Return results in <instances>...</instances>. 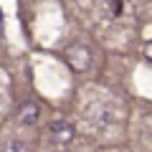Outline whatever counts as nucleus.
I'll return each instance as SVG.
<instances>
[{
    "mask_svg": "<svg viewBox=\"0 0 152 152\" xmlns=\"http://www.w3.org/2000/svg\"><path fill=\"white\" fill-rule=\"evenodd\" d=\"M5 152H26V145H23L20 140H13L10 145H8V150Z\"/></svg>",
    "mask_w": 152,
    "mask_h": 152,
    "instance_id": "4",
    "label": "nucleus"
},
{
    "mask_svg": "<svg viewBox=\"0 0 152 152\" xmlns=\"http://www.w3.org/2000/svg\"><path fill=\"white\" fill-rule=\"evenodd\" d=\"M38 117V107L36 104H26V107H23V112H20V122H28V119H36Z\"/></svg>",
    "mask_w": 152,
    "mask_h": 152,
    "instance_id": "3",
    "label": "nucleus"
},
{
    "mask_svg": "<svg viewBox=\"0 0 152 152\" xmlns=\"http://www.w3.org/2000/svg\"><path fill=\"white\" fill-rule=\"evenodd\" d=\"M69 61H76V69H86V64H89V56H86V51L84 48H74V51H69Z\"/></svg>",
    "mask_w": 152,
    "mask_h": 152,
    "instance_id": "2",
    "label": "nucleus"
},
{
    "mask_svg": "<svg viewBox=\"0 0 152 152\" xmlns=\"http://www.w3.org/2000/svg\"><path fill=\"white\" fill-rule=\"evenodd\" d=\"M48 134H51V140H53V142L64 145V142H69L71 137H74V127H71L69 122L58 119V122H51V127H48Z\"/></svg>",
    "mask_w": 152,
    "mask_h": 152,
    "instance_id": "1",
    "label": "nucleus"
}]
</instances>
